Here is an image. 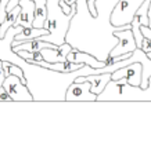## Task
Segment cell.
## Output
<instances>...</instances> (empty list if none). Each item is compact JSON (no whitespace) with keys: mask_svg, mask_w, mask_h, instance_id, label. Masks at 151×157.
<instances>
[{"mask_svg":"<svg viewBox=\"0 0 151 157\" xmlns=\"http://www.w3.org/2000/svg\"><path fill=\"white\" fill-rule=\"evenodd\" d=\"M60 2L65 3V4H68V6H75L78 3V0H60Z\"/></svg>","mask_w":151,"mask_h":157,"instance_id":"d4e9b609","label":"cell"},{"mask_svg":"<svg viewBox=\"0 0 151 157\" xmlns=\"http://www.w3.org/2000/svg\"><path fill=\"white\" fill-rule=\"evenodd\" d=\"M103 101H151V77L147 88L132 86L125 78L111 80L104 91L97 95V102Z\"/></svg>","mask_w":151,"mask_h":157,"instance_id":"7a4b0ae2","label":"cell"},{"mask_svg":"<svg viewBox=\"0 0 151 157\" xmlns=\"http://www.w3.org/2000/svg\"><path fill=\"white\" fill-rule=\"evenodd\" d=\"M55 47H58L57 44L42 40L40 37H38V39H32V40H27V41H21V43L14 44V46H11V50L15 54V52L21 51V50L33 52V51H42L44 48H55Z\"/></svg>","mask_w":151,"mask_h":157,"instance_id":"30bf717a","label":"cell"},{"mask_svg":"<svg viewBox=\"0 0 151 157\" xmlns=\"http://www.w3.org/2000/svg\"><path fill=\"white\" fill-rule=\"evenodd\" d=\"M3 68H4V73H6V77L10 76V75H15V76H18L19 78L22 80V83L27 84V78H25V73L24 71L21 69V66L15 65V63H11L8 62V61H3Z\"/></svg>","mask_w":151,"mask_h":157,"instance_id":"e0dca14e","label":"cell"},{"mask_svg":"<svg viewBox=\"0 0 151 157\" xmlns=\"http://www.w3.org/2000/svg\"><path fill=\"white\" fill-rule=\"evenodd\" d=\"M47 19V0H35V18L33 28H44Z\"/></svg>","mask_w":151,"mask_h":157,"instance_id":"9a60e30c","label":"cell"},{"mask_svg":"<svg viewBox=\"0 0 151 157\" xmlns=\"http://www.w3.org/2000/svg\"><path fill=\"white\" fill-rule=\"evenodd\" d=\"M114 36L118 39V44L110 51L111 57H119V55H125L128 52H133L137 48L136 44V39L133 35L132 28H126L122 30H114Z\"/></svg>","mask_w":151,"mask_h":157,"instance_id":"5b68a950","label":"cell"},{"mask_svg":"<svg viewBox=\"0 0 151 157\" xmlns=\"http://www.w3.org/2000/svg\"><path fill=\"white\" fill-rule=\"evenodd\" d=\"M112 80H121L125 78L132 86H140L141 87V78H143V65L141 62H132L126 66L114 71Z\"/></svg>","mask_w":151,"mask_h":157,"instance_id":"52a82bcc","label":"cell"},{"mask_svg":"<svg viewBox=\"0 0 151 157\" xmlns=\"http://www.w3.org/2000/svg\"><path fill=\"white\" fill-rule=\"evenodd\" d=\"M96 3H97V0H86V6H88V10L90 11V14H92V17L93 18H96L97 17V8H96Z\"/></svg>","mask_w":151,"mask_h":157,"instance_id":"d6986e66","label":"cell"},{"mask_svg":"<svg viewBox=\"0 0 151 157\" xmlns=\"http://www.w3.org/2000/svg\"><path fill=\"white\" fill-rule=\"evenodd\" d=\"M19 13H21V6H19V4L17 6V7H14L11 11H7L4 21L0 24V39H4L6 37L7 30L10 29L14 24H15L17 18H18V15H19Z\"/></svg>","mask_w":151,"mask_h":157,"instance_id":"2e32d148","label":"cell"},{"mask_svg":"<svg viewBox=\"0 0 151 157\" xmlns=\"http://www.w3.org/2000/svg\"><path fill=\"white\" fill-rule=\"evenodd\" d=\"M39 66H42L43 69H50L53 72H58V73H74L76 72L78 69L83 68L86 63H79V62H71V61H63V62H55V63H51V62H43L38 63Z\"/></svg>","mask_w":151,"mask_h":157,"instance_id":"4fadbf2b","label":"cell"},{"mask_svg":"<svg viewBox=\"0 0 151 157\" xmlns=\"http://www.w3.org/2000/svg\"><path fill=\"white\" fill-rule=\"evenodd\" d=\"M147 55H149V57H150V58H151V52H149V54H147Z\"/></svg>","mask_w":151,"mask_h":157,"instance_id":"4316f807","label":"cell"},{"mask_svg":"<svg viewBox=\"0 0 151 157\" xmlns=\"http://www.w3.org/2000/svg\"><path fill=\"white\" fill-rule=\"evenodd\" d=\"M6 80V73H4V68H3V59L0 58V87L3 86Z\"/></svg>","mask_w":151,"mask_h":157,"instance_id":"603a6c76","label":"cell"},{"mask_svg":"<svg viewBox=\"0 0 151 157\" xmlns=\"http://www.w3.org/2000/svg\"><path fill=\"white\" fill-rule=\"evenodd\" d=\"M90 81L92 83V92L94 94H101L107 84L112 80V75L110 72H104V73H92L88 76H78L74 81Z\"/></svg>","mask_w":151,"mask_h":157,"instance_id":"ba28073f","label":"cell"},{"mask_svg":"<svg viewBox=\"0 0 151 157\" xmlns=\"http://www.w3.org/2000/svg\"><path fill=\"white\" fill-rule=\"evenodd\" d=\"M149 18H150V25H149V28H151V0H150V8H149Z\"/></svg>","mask_w":151,"mask_h":157,"instance_id":"484cf974","label":"cell"},{"mask_svg":"<svg viewBox=\"0 0 151 157\" xmlns=\"http://www.w3.org/2000/svg\"><path fill=\"white\" fill-rule=\"evenodd\" d=\"M67 59L71 61V62L86 63V65L92 66L93 69H99V68H104V66H107V61H105V59H99V58H94L93 55L88 54V52L79 51V50H76V48H72L71 51L68 52Z\"/></svg>","mask_w":151,"mask_h":157,"instance_id":"9c48e42d","label":"cell"},{"mask_svg":"<svg viewBox=\"0 0 151 157\" xmlns=\"http://www.w3.org/2000/svg\"><path fill=\"white\" fill-rule=\"evenodd\" d=\"M19 2H21V0H10L8 4H7V7H6V11H11L14 7H17V6L19 4Z\"/></svg>","mask_w":151,"mask_h":157,"instance_id":"cb8c5ba5","label":"cell"},{"mask_svg":"<svg viewBox=\"0 0 151 157\" xmlns=\"http://www.w3.org/2000/svg\"><path fill=\"white\" fill-rule=\"evenodd\" d=\"M144 0H119L111 13V24L114 28L124 26V25L132 24L133 18L136 15V11L139 10Z\"/></svg>","mask_w":151,"mask_h":157,"instance_id":"3957f363","label":"cell"},{"mask_svg":"<svg viewBox=\"0 0 151 157\" xmlns=\"http://www.w3.org/2000/svg\"><path fill=\"white\" fill-rule=\"evenodd\" d=\"M49 29L46 28H33V26H24L22 30L19 33H17L14 36L13 41H11V46L17 43H21V41H27V40H32V39H38L42 36L49 35Z\"/></svg>","mask_w":151,"mask_h":157,"instance_id":"5bb4252c","label":"cell"},{"mask_svg":"<svg viewBox=\"0 0 151 157\" xmlns=\"http://www.w3.org/2000/svg\"><path fill=\"white\" fill-rule=\"evenodd\" d=\"M141 50H143L144 52H151V39L147 37V36H144L143 39V44H141Z\"/></svg>","mask_w":151,"mask_h":157,"instance_id":"7402d4cb","label":"cell"},{"mask_svg":"<svg viewBox=\"0 0 151 157\" xmlns=\"http://www.w3.org/2000/svg\"><path fill=\"white\" fill-rule=\"evenodd\" d=\"M149 8H150V0H144L143 4L136 11V17L140 21V26H149L150 18H149Z\"/></svg>","mask_w":151,"mask_h":157,"instance_id":"ac0fdd59","label":"cell"},{"mask_svg":"<svg viewBox=\"0 0 151 157\" xmlns=\"http://www.w3.org/2000/svg\"><path fill=\"white\" fill-rule=\"evenodd\" d=\"M8 2H10V0H0V24H2L6 18V14H7L6 7H7Z\"/></svg>","mask_w":151,"mask_h":157,"instance_id":"44dd1931","label":"cell"},{"mask_svg":"<svg viewBox=\"0 0 151 157\" xmlns=\"http://www.w3.org/2000/svg\"><path fill=\"white\" fill-rule=\"evenodd\" d=\"M72 48H74V47L65 41L64 44L55 47V48H44V50H42V54H43L44 61H46V62H51V63L63 62V61H67V55H68V52L71 51Z\"/></svg>","mask_w":151,"mask_h":157,"instance_id":"7c38bea8","label":"cell"},{"mask_svg":"<svg viewBox=\"0 0 151 157\" xmlns=\"http://www.w3.org/2000/svg\"><path fill=\"white\" fill-rule=\"evenodd\" d=\"M19 6H21V13L13 26H18V25L32 26L35 18V0H21Z\"/></svg>","mask_w":151,"mask_h":157,"instance_id":"8fae6325","label":"cell"},{"mask_svg":"<svg viewBox=\"0 0 151 157\" xmlns=\"http://www.w3.org/2000/svg\"><path fill=\"white\" fill-rule=\"evenodd\" d=\"M78 10H74L72 13L65 14L63 7L60 6V0H47V19L44 28L49 29V35L42 36V40L54 43L57 46H61L67 41L65 36L69 29V22L74 18V14H76Z\"/></svg>","mask_w":151,"mask_h":157,"instance_id":"6da1fadb","label":"cell"},{"mask_svg":"<svg viewBox=\"0 0 151 157\" xmlns=\"http://www.w3.org/2000/svg\"><path fill=\"white\" fill-rule=\"evenodd\" d=\"M3 86L6 87V90L8 91V94L11 95L14 102H22V101H33L35 97L31 94V91L28 90L27 84L22 83V80L15 75H10L6 77Z\"/></svg>","mask_w":151,"mask_h":157,"instance_id":"8992f818","label":"cell"},{"mask_svg":"<svg viewBox=\"0 0 151 157\" xmlns=\"http://www.w3.org/2000/svg\"><path fill=\"white\" fill-rule=\"evenodd\" d=\"M11 102L13 101V98H11V95L8 94V91L6 90L4 86L0 87V102Z\"/></svg>","mask_w":151,"mask_h":157,"instance_id":"ffe728a7","label":"cell"},{"mask_svg":"<svg viewBox=\"0 0 151 157\" xmlns=\"http://www.w3.org/2000/svg\"><path fill=\"white\" fill-rule=\"evenodd\" d=\"M65 101L69 102H97V94L92 92L90 81H72L65 91Z\"/></svg>","mask_w":151,"mask_h":157,"instance_id":"277c9868","label":"cell"}]
</instances>
